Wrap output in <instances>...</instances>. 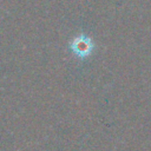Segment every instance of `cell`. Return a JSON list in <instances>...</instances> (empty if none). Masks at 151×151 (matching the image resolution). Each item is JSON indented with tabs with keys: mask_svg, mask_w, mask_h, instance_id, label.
<instances>
[{
	"mask_svg": "<svg viewBox=\"0 0 151 151\" xmlns=\"http://www.w3.org/2000/svg\"><path fill=\"white\" fill-rule=\"evenodd\" d=\"M93 41L90 37L85 34H79L74 37L70 42V50L74 55L80 59H85L93 51Z\"/></svg>",
	"mask_w": 151,
	"mask_h": 151,
	"instance_id": "cell-1",
	"label": "cell"
}]
</instances>
